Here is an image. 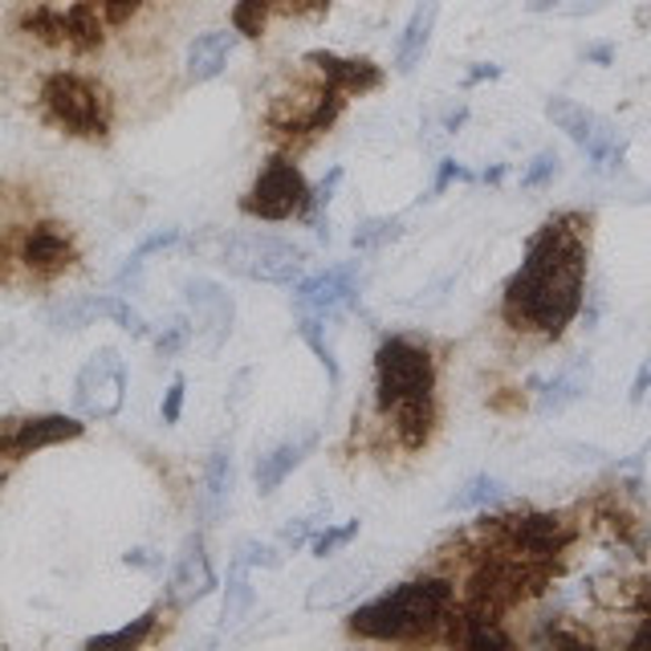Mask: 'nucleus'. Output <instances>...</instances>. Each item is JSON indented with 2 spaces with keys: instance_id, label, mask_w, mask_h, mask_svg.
I'll return each mask as SVG.
<instances>
[{
  "instance_id": "obj_1",
  "label": "nucleus",
  "mask_w": 651,
  "mask_h": 651,
  "mask_svg": "<svg viewBox=\"0 0 651 651\" xmlns=\"http://www.w3.org/2000/svg\"><path fill=\"white\" fill-rule=\"evenodd\" d=\"M574 220L579 216H554L525 245V260L505 285V318L517 331L558 338L579 318L582 285H586V240L582 225L570 228Z\"/></svg>"
},
{
  "instance_id": "obj_2",
  "label": "nucleus",
  "mask_w": 651,
  "mask_h": 651,
  "mask_svg": "<svg viewBox=\"0 0 651 651\" xmlns=\"http://www.w3.org/2000/svg\"><path fill=\"white\" fill-rule=\"evenodd\" d=\"M452 594H456V586H452L448 579L400 582L391 594L351 611L346 628H351V635H358V640H379V643L420 640V635H427L440 619L448 615Z\"/></svg>"
},
{
  "instance_id": "obj_3",
  "label": "nucleus",
  "mask_w": 651,
  "mask_h": 651,
  "mask_svg": "<svg viewBox=\"0 0 651 651\" xmlns=\"http://www.w3.org/2000/svg\"><path fill=\"white\" fill-rule=\"evenodd\" d=\"M432 387H436V363L424 346H415L412 338H383L375 351V391L383 412L432 400Z\"/></svg>"
},
{
  "instance_id": "obj_4",
  "label": "nucleus",
  "mask_w": 651,
  "mask_h": 651,
  "mask_svg": "<svg viewBox=\"0 0 651 651\" xmlns=\"http://www.w3.org/2000/svg\"><path fill=\"white\" fill-rule=\"evenodd\" d=\"M220 265L245 282L294 285L306 269V249L269 233H237L220 245Z\"/></svg>"
},
{
  "instance_id": "obj_5",
  "label": "nucleus",
  "mask_w": 651,
  "mask_h": 651,
  "mask_svg": "<svg viewBox=\"0 0 651 651\" xmlns=\"http://www.w3.org/2000/svg\"><path fill=\"white\" fill-rule=\"evenodd\" d=\"M41 107L61 130H70L78 139H102L110 127L107 95L78 73H49L41 86Z\"/></svg>"
},
{
  "instance_id": "obj_6",
  "label": "nucleus",
  "mask_w": 651,
  "mask_h": 651,
  "mask_svg": "<svg viewBox=\"0 0 651 651\" xmlns=\"http://www.w3.org/2000/svg\"><path fill=\"white\" fill-rule=\"evenodd\" d=\"M306 208L309 184L289 159H269V164L260 167L249 196L240 200V213L257 216V220H289V216H306Z\"/></svg>"
},
{
  "instance_id": "obj_7",
  "label": "nucleus",
  "mask_w": 651,
  "mask_h": 651,
  "mask_svg": "<svg viewBox=\"0 0 651 651\" xmlns=\"http://www.w3.org/2000/svg\"><path fill=\"white\" fill-rule=\"evenodd\" d=\"M127 403V363L119 358V351H95L86 358V367L73 379V407L86 420H115Z\"/></svg>"
},
{
  "instance_id": "obj_8",
  "label": "nucleus",
  "mask_w": 651,
  "mask_h": 651,
  "mask_svg": "<svg viewBox=\"0 0 651 651\" xmlns=\"http://www.w3.org/2000/svg\"><path fill=\"white\" fill-rule=\"evenodd\" d=\"M497 537L505 550L530 562H554L570 542H574V525L562 513H513L497 521Z\"/></svg>"
},
{
  "instance_id": "obj_9",
  "label": "nucleus",
  "mask_w": 651,
  "mask_h": 651,
  "mask_svg": "<svg viewBox=\"0 0 651 651\" xmlns=\"http://www.w3.org/2000/svg\"><path fill=\"white\" fill-rule=\"evenodd\" d=\"M184 302H188L191 318H196L191 343L200 346L204 355H216L225 346L228 331H233V314H237L228 289L208 282V277H191V282H184Z\"/></svg>"
},
{
  "instance_id": "obj_10",
  "label": "nucleus",
  "mask_w": 651,
  "mask_h": 651,
  "mask_svg": "<svg viewBox=\"0 0 651 651\" xmlns=\"http://www.w3.org/2000/svg\"><path fill=\"white\" fill-rule=\"evenodd\" d=\"M294 306L297 314L334 322L338 314L358 306V269L355 265H334L326 273H314L294 289Z\"/></svg>"
},
{
  "instance_id": "obj_11",
  "label": "nucleus",
  "mask_w": 651,
  "mask_h": 651,
  "mask_svg": "<svg viewBox=\"0 0 651 651\" xmlns=\"http://www.w3.org/2000/svg\"><path fill=\"white\" fill-rule=\"evenodd\" d=\"M216 591V570L208 562V550H204V533H191L184 550H179L176 566H171V579H167V603L171 606H191L208 599Z\"/></svg>"
},
{
  "instance_id": "obj_12",
  "label": "nucleus",
  "mask_w": 651,
  "mask_h": 651,
  "mask_svg": "<svg viewBox=\"0 0 651 651\" xmlns=\"http://www.w3.org/2000/svg\"><path fill=\"white\" fill-rule=\"evenodd\" d=\"M95 318H110L115 326H122L127 334H135V338H147V318H142L139 309L130 306L127 297H119V294H102V297H86V302H70V306H61L58 314H53L58 331H82V326H90Z\"/></svg>"
},
{
  "instance_id": "obj_13",
  "label": "nucleus",
  "mask_w": 651,
  "mask_h": 651,
  "mask_svg": "<svg viewBox=\"0 0 651 651\" xmlns=\"http://www.w3.org/2000/svg\"><path fill=\"white\" fill-rule=\"evenodd\" d=\"M306 66L326 86H334L338 95H367V90L383 86V70L367 58H338V53H326V49H309Z\"/></svg>"
},
{
  "instance_id": "obj_14",
  "label": "nucleus",
  "mask_w": 651,
  "mask_h": 651,
  "mask_svg": "<svg viewBox=\"0 0 651 651\" xmlns=\"http://www.w3.org/2000/svg\"><path fill=\"white\" fill-rule=\"evenodd\" d=\"M86 432L82 420L73 415H29V420H12V461H21L29 452L49 448V444H66V440H78Z\"/></svg>"
},
{
  "instance_id": "obj_15",
  "label": "nucleus",
  "mask_w": 651,
  "mask_h": 651,
  "mask_svg": "<svg viewBox=\"0 0 651 651\" xmlns=\"http://www.w3.org/2000/svg\"><path fill=\"white\" fill-rule=\"evenodd\" d=\"M318 448V432H297V436L282 440L277 448H269L265 456L257 461V493L260 497H269V493H277V489L285 485V476L294 473L297 464L306 461L309 452Z\"/></svg>"
},
{
  "instance_id": "obj_16",
  "label": "nucleus",
  "mask_w": 651,
  "mask_h": 651,
  "mask_svg": "<svg viewBox=\"0 0 651 651\" xmlns=\"http://www.w3.org/2000/svg\"><path fill=\"white\" fill-rule=\"evenodd\" d=\"M24 269L37 273V277H53V273L70 269L73 260V240L61 233L58 225H37L21 245Z\"/></svg>"
},
{
  "instance_id": "obj_17",
  "label": "nucleus",
  "mask_w": 651,
  "mask_h": 651,
  "mask_svg": "<svg viewBox=\"0 0 651 651\" xmlns=\"http://www.w3.org/2000/svg\"><path fill=\"white\" fill-rule=\"evenodd\" d=\"M440 21V0H420L415 12L403 24L400 41H395V73H412L415 66H424L427 46H432V33H436Z\"/></svg>"
},
{
  "instance_id": "obj_18",
  "label": "nucleus",
  "mask_w": 651,
  "mask_h": 651,
  "mask_svg": "<svg viewBox=\"0 0 651 651\" xmlns=\"http://www.w3.org/2000/svg\"><path fill=\"white\" fill-rule=\"evenodd\" d=\"M233 49H237V29L233 33H225V29L200 33L188 46V78L191 82H213L216 73H225Z\"/></svg>"
},
{
  "instance_id": "obj_19",
  "label": "nucleus",
  "mask_w": 651,
  "mask_h": 651,
  "mask_svg": "<svg viewBox=\"0 0 651 651\" xmlns=\"http://www.w3.org/2000/svg\"><path fill=\"white\" fill-rule=\"evenodd\" d=\"M591 387V367L586 363H574V367L558 371L554 379L537 383V412L542 415H554V412H566L570 403H579Z\"/></svg>"
},
{
  "instance_id": "obj_20",
  "label": "nucleus",
  "mask_w": 651,
  "mask_h": 651,
  "mask_svg": "<svg viewBox=\"0 0 651 651\" xmlns=\"http://www.w3.org/2000/svg\"><path fill=\"white\" fill-rule=\"evenodd\" d=\"M545 119L554 122L562 135H566L574 147H586L591 142V135L599 130V115L594 110H586L582 102H574V98H562V95H554L550 102H545Z\"/></svg>"
},
{
  "instance_id": "obj_21",
  "label": "nucleus",
  "mask_w": 651,
  "mask_h": 651,
  "mask_svg": "<svg viewBox=\"0 0 651 651\" xmlns=\"http://www.w3.org/2000/svg\"><path fill=\"white\" fill-rule=\"evenodd\" d=\"M61 21H66V46L73 49H95L102 46V37H107V17L90 4V0H70L66 9H61Z\"/></svg>"
},
{
  "instance_id": "obj_22",
  "label": "nucleus",
  "mask_w": 651,
  "mask_h": 651,
  "mask_svg": "<svg viewBox=\"0 0 651 651\" xmlns=\"http://www.w3.org/2000/svg\"><path fill=\"white\" fill-rule=\"evenodd\" d=\"M253 566L245 558L233 554V566H228V586H225V611H220V628H237L245 623V615L253 611V586H249Z\"/></svg>"
},
{
  "instance_id": "obj_23",
  "label": "nucleus",
  "mask_w": 651,
  "mask_h": 651,
  "mask_svg": "<svg viewBox=\"0 0 651 651\" xmlns=\"http://www.w3.org/2000/svg\"><path fill=\"white\" fill-rule=\"evenodd\" d=\"M391 415V424L400 432L403 448H424L427 444V432H432V400H415V403H403L395 407Z\"/></svg>"
},
{
  "instance_id": "obj_24",
  "label": "nucleus",
  "mask_w": 651,
  "mask_h": 651,
  "mask_svg": "<svg viewBox=\"0 0 651 651\" xmlns=\"http://www.w3.org/2000/svg\"><path fill=\"white\" fill-rule=\"evenodd\" d=\"M228 493H233V452L216 448L208 456V468H204V505H208V513L225 510Z\"/></svg>"
},
{
  "instance_id": "obj_25",
  "label": "nucleus",
  "mask_w": 651,
  "mask_h": 651,
  "mask_svg": "<svg viewBox=\"0 0 651 651\" xmlns=\"http://www.w3.org/2000/svg\"><path fill=\"white\" fill-rule=\"evenodd\" d=\"M155 623H159V606H151V611H142L135 623H127V628L119 631H107V635H90L86 640V651H110V648H142V643L151 640Z\"/></svg>"
},
{
  "instance_id": "obj_26",
  "label": "nucleus",
  "mask_w": 651,
  "mask_h": 651,
  "mask_svg": "<svg viewBox=\"0 0 651 651\" xmlns=\"http://www.w3.org/2000/svg\"><path fill=\"white\" fill-rule=\"evenodd\" d=\"M297 334H302V343H306L309 351L318 355L322 367H326V379H331V387H338V383H343V367H338V358H334V346L326 343V322L302 314V318H297Z\"/></svg>"
},
{
  "instance_id": "obj_27",
  "label": "nucleus",
  "mask_w": 651,
  "mask_h": 651,
  "mask_svg": "<svg viewBox=\"0 0 651 651\" xmlns=\"http://www.w3.org/2000/svg\"><path fill=\"white\" fill-rule=\"evenodd\" d=\"M400 233H403L400 216H375V220H363V225L355 228L351 245H355L358 253H375V249H383V245H391Z\"/></svg>"
},
{
  "instance_id": "obj_28",
  "label": "nucleus",
  "mask_w": 651,
  "mask_h": 651,
  "mask_svg": "<svg viewBox=\"0 0 651 651\" xmlns=\"http://www.w3.org/2000/svg\"><path fill=\"white\" fill-rule=\"evenodd\" d=\"M452 640L464 643V648L473 651H505L513 648V640L497 623H461V631H452Z\"/></svg>"
},
{
  "instance_id": "obj_29",
  "label": "nucleus",
  "mask_w": 651,
  "mask_h": 651,
  "mask_svg": "<svg viewBox=\"0 0 651 651\" xmlns=\"http://www.w3.org/2000/svg\"><path fill=\"white\" fill-rule=\"evenodd\" d=\"M501 497V481L497 476H473L461 493L448 497V510H481V505H493Z\"/></svg>"
},
{
  "instance_id": "obj_30",
  "label": "nucleus",
  "mask_w": 651,
  "mask_h": 651,
  "mask_svg": "<svg viewBox=\"0 0 651 651\" xmlns=\"http://www.w3.org/2000/svg\"><path fill=\"white\" fill-rule=\"evenodd\" d=\"M171 245H179V228H164V233H155V237H147L139 245V249L130 253V260L122 265V273H119V285H127V282H139V273H142V260L151 257V253H164V249H171Z\"/></svg>"
},
{
  "instance_id": "obj_31",
  "label": "nucleus",
  "mask_w": 651,
  "mask_h": 651,
  "mask_svg": "<svg viewBox=\"0 0 651 651\" xmlns=\"http://www.w3.org/2000/svg\"><path fill=\"white\" fill-rule=\"evenodd\" d=\"M24 29L46 41V46H66V21H61V9H37L24 17Z\"/></svg>"
},
{
  "instance_id": "obj_32",
  "label": "nucleus",
  "mask_w": 651,
  "mask_h": 651,
  "mask_svg": "<svg viewBox=\"0 0 651 651\" xmlns=\"http://www.w3.org/2000/svg\"><path fill=\"white\" fill-rule=\"evenodd\" d=\"M558 171H562V159H558V151H537V155H533V164L521 171V188H530V191L550 188V184L558 179Z\"/></svg>"
},
{
  "instance_id": "obj_33",
  "label": "nucleus",
  "mask_w": 651,
  "mask_h": 651,
  "mask_svg": "<svg viewBox=\"0 0 651 651\" xmlns=\"http://www.w3.org/2000/svg\"><path fill=\"white\" fill-rule=\"evenodd\" d=\"M358 537V517L346 521V525H326V530L314 537V558H331L338 554V550H346V545Z\"/></svg>"
},
{
  "instance_id": "obj_34",
  "label": "nucleus",
  "mask_w": 651,
  "mask_h": 651,
  "mask_svg": "<svg viewBox=\"0 0 651 651\" xmlns=\"http://www.w3.org/2000/svg\"><path fill=\"white\" fill-rule=\"evenodd\" d=\"M265 17H269V0H240L237 12H233V29L240 37H260Z\"/></svg>"
},
{
  "instance_id": "obj_35",
  "label": "nucleus",
  "mask_w": 651,
  "mask_h": 651,
  "mask_svg": "<svg viewBox=\"0 0 651 651\" xmlns=\"http://www.w3.org/2000/svg\"><path fill=\"white\" fill-rule=\"evenodd\" d=\"M338 184H343V167H331V176L322 179L318 188H309V208H306V216L314 220V228L322 225V208H331V200H334V191H338Z\"/></svg>"
},
{
  "instance_id": "obj_36",
  "label": "nucleus",
  "mask_w": 651,
  "mask_h": 651,
  "mask_svg": "<svg viewBox=\"0 0 651 651\" xmlns=\"http://www.w3.org/2000/svg\"><path fill=\"white\" fill-rule=\"evenodd\" d=\"M473 171L468 167H461L456 159H440V167H436V179H432V191H427V200L432 196H440V191H448L452 184H473Z\"/></svg>"
},
{
  "instance_id": "obj_37",
  "label": "nucleus",
  "mask_w": 651,
  "mask_h": 651,
  "mask_svg": "<svg viewBox=\"0 0 651 651\" xmlns=\"http://www.w3.org/2000/svg\"><path fill=\"white\" fill-rule=\"evenodd\" d=\"M191 343V322H171V326H167V334H159V338H155V351H159V355H176V351H184V346Z\"/></svg>"
},
{
  "instance_id": "obj_38",
  "label": "nucleus",
  "mask_w": 651,
  "mask_h": 651,
  "mask_svg": "<svg viewBox=\"0 0 651 651\" xmlns=\"http://www.w3.org/2000/svg\"><path fill=\"white\" fill-rule=\"evenodd\" d=\"M184 391H188V383L171 379V387L164 391V407H159V415H164V424H179V415H184Z\"/></svg>"
},
{
  "instance_id": "obj_39",
  "label": "nucleus",
  "mask_w": 651,
  "mask_h": 651,
  "mask_svg": "<svg viewBox=\"0 0 651 651\" xmlns=\"http://www.w3.org/2000/svg\"><path fill=\"white\" fill-rule=\"evenodd\" d=\"M237 558H245L249 566H282V554L273 545H260V542H240Z\"/></svg>"
},
{
  "instance_id": "obj_40",
  "label": "nucleus",
  "mask_w": 651,
  "mask_h": 651,
  "mask_svg": "<svg viewBox=\"0 0 651 651\" xmlns=\"http://www.w3.org/2000/svg\"><path fill=\"white\" fill-rule=\"evenodd\" d=\"M102 17H107L110 24H122L127 17H135L139 12V0H90Z\"/></svg>"
},
{
  "instance_id": "obj_41",
  "label": "nucleus",
  "mask_w": 651,
  "mask_h": 651,
  "mask_svg": "<svg viewBox=\"0 0 651 651\" xmlns=\"http://www.w3.org/2000/svg\"><path fill=\"white\" fill-rule=\"evenodd\" d=\"M497 78H501V66H493V61H481V66H473V70H468L464 86L473 90V86H481V82H497Z\"/></svg>"
},
{
  "instance_id": "obj_42",
  "label": "nucleus",
  "mask_w": 651,
  "mask_h": 651,
  "mask_svg": "<svg viewBox=\"0 0 651 651\" xmlns=\"http://www.w3.org/2000/svg\"><path fill=\"white\" fill-rule=\"evenodd\" d=\"M545 643H554V648H586V640L566 635V631H545Z\"/></svg>"
},
{
  "instance_id": "obj_43",
  "label": "nucleus",
  "mask_w": 651,
  "mask_h": 651,
  "mask_svg": "<svg viewBox=\"0 0 651 651\" xmlns=\"http://www.w3.org/2000/svg\"><path fill=\"white\" fill-rule=\"evenodd\" d=\"M586 61H594V66H611V61H615V46H591L586 49Z\"/></svg>"
},
{
  "instance_id": "obj_44",
  "label": "nucleus",
  "mask_w": 651,
  "mask_h": 651,
  "mask_svg": "<svg viewBox=\"0 0 651 651\" xmlns=\"http://www.w3.org/2000/svg\"><path fill=\"white\" fill-rule=\"evenodd\" d=\"M628 648H631V651H651V619L643 623L640 631H635V635H631Z\"/></svg>"
},
{
  "instance_id": "obj_45",
  "label": "nucleus",
  "mask_w": 651,
  "mask_h": 651,
  "mask_svg": "<svg viewBox=\"0 0 651 651\" xmlns=\"http://www.w3.org/2000/svg\"><path fill=\"white\" fill-rule=\"evenodd\" d=\"M648 387H651V363H648V367L640 371V379H635V387H631V400L640 403L643 395H648Z\"/></svg>"
},
{
  "instance_id": "obj_46",
  "label": "nucleus",
  "mask_w": 651,
  "mask_h": 651,
  "mask_svg": "<svg viewBox=\"0 0 651 651\" xmlns=\"http://www.w3.org/2000/svg\"><path fill=\"white\" fill-rule=\"evenodd\" d=\"M122 562H127V566H155V558L147 554V550H130V554L122 558Z\"/></svg>"
},
{
  "instance_id": "obj_47",
  "label": "nucleus",
  "mask_w": 651,
  "mask_h": 651,
  "mask_svg": "<svg viewBox=\"0 0 651 651\" xmlns=\"http://www.w3.org/2000/svg\"><path fill=\"white\" fill-rule=\"evenodd\" d=\"M481 179V184H501V179H505V164H497V167H489L485 176H476Z\"/></svg>"
},
{
  "instance_id": "obj_48",
  "label": "nucleus",
  "mask_w": 651,
  "mask_h": 651,
  "mask_svg": "<svg viewBox=\"0 0 651 651\" xmlns=\"http://www.w3.org/2000/svg\"><path fill=\"white\" fill-rule=\"evenodd\" d=\"M464 119H468V110H452V115H448V119H444V127H448V130H456V127H464Z\"/></svg>"
},
{
  "instance_id": "obj_49",
  "label": "nucleus",
  "mask_w": 651,
  "mask_h": 651,
  "mask_svg": "<svg viewBox=\"0 0 651 651\" xmlns=\"http://www.w3.org/2000/svg\"><path fill=\"white\" fill-rule=\"evenodd\" d=\"M525 4H530V12H550L558 0H525Z\"/></svg>"
},
{
  "instance_id": "obj_50",
  "label": "nucleus",
  "mask_w": 651,
  "mask_h": 651,
  "mask_svg": "<svg viewBox=\"0 0 651 651\" xmlns=\"http://www.w3.org/2000/svg\"><path fill=\"white\" fill-rule=\"evenodd\" d=\"M269 4H273V0H269Z\"/></svg>"
}]
</instances>
